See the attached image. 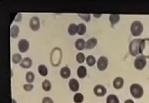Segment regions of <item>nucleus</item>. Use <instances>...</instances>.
Here are the masks:
<instances>
[{"instance_id":"1","label":"nucleus","mask_w":149,"mask_h":103,"mask_svg":"<svg viewBox=\"0 0 149 103\" xmlns=\"http://www.w3.org/2000/svg\"><path fill=\"white\" fill-rule=\"evenodd\" d=\"M131 95L135 99H140L144 94V90L141 86L138 84H133L130 87Z\"/></svg>"},{"instance_id":"2","label":"nucleus","mask_w":149,"mask_h":103,"mask_svg":"<svg viewBox=\"0 0 149 103\" xmlns=\"http://www.w3.org/2000/svg\"><path fill=\"white\" fill-rule=\"evenodd\" d=\"M139 53L145 58H149V39H142L139 49Z\"/></svg>"},{"instance_id":"3","label":"nucleus","mask_w":149,"mask_h":103,"mask_svg":"<svg viewBox=\"0 0 149 103\" xmlns=\"http://www.w3.org/2000/svg\"><path fill=\"white\" fill-rule=\"evenodd\" d=\"M141 39H135L132 40L129 46V51L130 53L132 56H136L139 53V46Z\"/></svg>"},{"instance_id":"4","label":"nucleus","mask_w":149,"mask_h":103,"mask_svg":"<svg viewBox=\"0 0 149 103\" xmlns=\"http://www.w3.org/2000/svg\"><path fill=\"white\" fill-rule=\"evenodd\" d=\"M143 30V26L142 24L139 21H134L131 24V32L134 36H139L142 33Z\"/></svg>"},{"instance_id":"5","label":"nucleus","mask_w":149,"mask_h":103,"mask_svg":"<svg viewBox=\"0 0 149 103\" xmlns=\"http://www.w3.org/2000/svg\"><path fill=\"white\" fill-rule=\"evenodd\" d=\"M61 57V51L59 48H55L53 50L51 54L52 64L54 66H57L60 63Z\"/></svg>"},{"instance_id":"6","label":"nucleus","mask_w":149,"mask_h":103,"mask_svg":"<svg viewBox=\"0 0 149 103\" xmlns=\"http://www.w3.org/2000/svg\"><path fill=\"white\" fill-rule=\"evenodd\" d=\"M146 58L142 55H139L136 58L134 61V67L137 69L141 70L145 68L146 64Z\"/></svg>"},{"instance_id":"7","label":"nucleus","mask_w":149,"mask_h":103,"mask_svg":"<svg viewBox=\"0 0 149 103\" xmlns=\"http://www.w3.org/2000/svg\"><path fill=\"white\" fill-rule=\"evenodd\" d=\"M108 64V59L106 57H100L97 62L98 68L100 71L105 70L107 68Z\"/></svg>"},{"instance_id":"8","label":"nucleus","mask_w":149,"mask_h":103,"mask_svg":"<svg viewBox=\"0 0 149 103\" xmlns=\"http://www.w3.org/2000/svg\"><path fill=\"white\" fill-rule=\"evenodd\" d=\"M93 92L97 96L102 97L106 94L107 90L104 86L101 85H97L93 89Z\"/></svg>"},{"instance_id":"9","label":"nucleus","mask_w":149,"mask_h":103,"mask_svg":"<svg viewBox=\"0 0 149 103\" xmlns=\"http://www.w3.org/2000/svg\"><path fill=\"white\" fill-rule=\"evenodd\" d=\"M29 26L32 30L37 31L40 27V21L37 17H33L31 19Z\"/></svg>"},{"instance_id":"10","label":"nucleus","mask_w":149,"mask_h":103,"mask_svg":"<svg viewBox=\"0 0 149 103\" xmlns=\"http://www.w3.org/2000/svg\"><path fill=\"white\" fill-rule=\"evenodd\" d=\"M19 50L21 53H24L28 50L29 47V43L25 39H21L19 41L18 44Z\"/></svg>"},{"instance_id":"11","label":"nucleus","mask_w":149,"mask_h":103,"mask_svg":"<svg viewBox=\"0 0 149 103\" xmlns=\"http://www.w3.org/2000/svg\"><path fill=\"white\" fill-rule=\"evenodd\" d=\"M68 85L70 89L74 92H76L79 90V84L76 79H71L69 80Z\"/></svg>"},{"instance_id":"12","label":"nucleus","mask_w":149,"mask_h":103,"mask_svg":"<svg viewBox=\"0 0 149 103\" xmlns=\"http://www.w3.org/2000/svg\"><path fill=\"white\" fill-rule=\"evenodd\" d=\"M124 85V80L122 78L118 77L113 82V86L116 89L119 90L122 88Z\"/></svg>"},{"instance_id":"13","label":"nucleus","mask_w":149,"mask_h":103,"mask_svg":"<svg viewBox=\"0 0 149 103\" xmlns=\"http://www.w3.org/2000/svg\"><path fill=\"white\" fill-rule=\"evenodd\" d=\"M60 75L63 79H68L71 75L70 70L67 66L63 67L60 70Z\"/></svg>"},{"instance_id":"14","label":"nucleus","mask_w":149,"mask_h":103,"mask_svg":"<svg viewBox=\"0 0 149 103\" xmlns=\"http://www.w3.org/2000/svg\"><path fill=\"white\" fill-rule=\"evenodd\" d=\"M32 65V61L29 57H26L24 59L20 64V66L24 68H30Z\"/></svg>"},{"instance_id":"15","label":"nucleus","mask_w":149,"mask_h":103,"mask_svg":"<svg viewBox=\"0 0 149 103\" xmlns=\"http://www.w3.org/2000/svg\"><path fill=\"white\" fill-rule=\"evenodd\" d=\"M78 76L80 79H83L86 76L87 74V70L86 67L84 66H80L77 71Z\"/></svg>"},{"instance_id":"16","label":"nucleus","mask_w":149,"mask_h":103,"mask_svg":"<svg viewBox=\"0 0 149 103\" xmlns=\"http://www.w3.org/2000/svg\"><path fill=\"white\" fill-rule=\"evenodd\" d=\"M97 43V40L95 38H92L88 40L86 44V47L87 49H92L94 48Z\"/></svg>"},{"instance_id":"17","label":"nucleus","mask_w":149,"mask_h":103,"mask_svg":"<svg viewBox=\"0 0 149 103\" xmlns=\"http://www.w3.org/2000/svg\"><path fill=\"white\" fill-rule=\"evenodd\" d=\"M76 48L78 50H82L86 47V43L83 39H79L77 40L75 43Z\"/></svg>"},{"instance_id":"18","label":"nucleus","mask_w":149,"mask_h":103,"mask_svg":"<svg viewBox=\"0 0 149 103\" xmlns=\"http://www.w3.org/2000/svg\"><path fill=\"white\" fill-rule=\"evenodd\" d=\"M106 103H120L118 97L114 94H110L106 98Z\"/></svg>"},{"instance_id":"19","label":"nucleus","mask_w":149,"mask_h":103,"mask_svg":"<svg viewBox=\"0 0 149 103\" xmlns=\"http://www.w3.org/2000/svg\"><path fill=\"white\" fill-rule=\"evenodd\" d=\"M19 31V29L17 26H13L10 29V36L13 38H16L18 36Z\"/></svg>"},{"instance_id":"20","label":"nucleus","mask_w":149,"mask_h":103,"mask_svg":"<svg viewBox=\"0 0 149 103\" xmlns=\"http://www.w3.org/2000/svg\"><path fill=\"white\" fill-rule=\"evenodd\" d=\"M39 73L42 76H46L48 74V68L44 65H40L38 67Z\"/></svg>"},{"instance_id":"21","label":"nucleus","mask_w":149,"mask_h":103,"mask_svg":"<svg viewBox=\"0 0 149 103\" xmlns=\"http://www.w3.org/2000/svg\"><path fill=\"white\" fill-rule=\"evenodd\" d=\"M78 26L74 24H71L70 25L68 28V32L70 35H75L77 32Z\"/></svg>"},{"instance_id":"22","label":"nucleus","mask_w":149,"mask_h":103,"mask_svg":"<svg viewBox=\"0 0 149 103\" xmlns=\"http://www.w3.org/2000/svg\"><path fill=\"white\" fill-rule=\"evenodd\" d=\"M84 97L81 93H77L74 97V101L75 103H81L83 102Z\"/></svg>"},{"instance_id":"23","label":"nucleus","mask_w":149,"mask_h":103,"mask_svg":"<svg viewBox=\"0 0 149 103\" xmlns=\"http://www.w3.org/2000/svg\"><path fill=\"white\" fill-rule=\"evenodd\" d=\"M52 85L49 80H45L42 83V88L45 91L48 92L51 89Z\"/></svg>"},{"instance_id":"24","label":"nucleus","mask_w":149,"mask_h":103,"mask_svg":"<svg viewBox=\"0 0 149 103\" xmlns=\"http://www.w3.org/2000/svg\"><path fill=\"white\" fill-rule=\"evenodd\" d=\"M120 16L118 15H110L109 20L112 25H113L119 22Z\"/></svg>"},{"instance_id":"25","label":"nucleus","mask_w":149,"mask_h":103,"mask_svg":"<svg viewBox=\"0 0 149 103\" xmlns=\"http://www.w3.org/2000/svg\"><path fill=\"white\" fill-rule=\"evenodd\" d=\"M86 25L83 23L80 24L78 26L77 33L79 35H82L86 33Z\"/></svg>"},{"instance_id":"26","label":"nucleus","mask_w":149,"mask_h":103,"mask_svg":"<svg viewBox=\"0 0 149 103\" xmlns=\"http://www.w3.org/2000/svg\"><path fill=\"white\" fill-rule=\"evenodd\" d=\"M26 81L29 83L33 82L35 79V75L32 72H28L26 75Z\"/></svg>"},{"instance_id":"27","label":"nucleus","mask_w":149,"mask_h":103,"mask_svg":"<svg viewBox=\"0 0 149 103\" xmlns=\"http://www.w3.org/2000/svg\"><path fill=\"white\" fill-rule=\"evenodd\" d=\"M86 62L88 66H93L95 64L96 60L94 57L93 55H90L87 57L86 59Z\"/></svg>"},{"instance_id":"28","label":"nucleus","mask_w":149,"mask_h":103,"mask_svg":"<svg viewBox=\"0 0 149 103\" xmlns=\"http://www.w3.org/2000/svg\"><path fill=\"white\" fill-rule=\"evenodd\" d=\"M22 59V57L20 54H15L12 56V61L15 64H18Z\"/></svg>"},{"instance_id":"29","label":"nucleus","mask_w":149,"mask_h":103,"mask_svg":"<svg viewBox=\"0 0 149 103\" xmlns=\"http://www.w3.org/2000/svg\"><path fill=\"white\" fill-rule=\"evenodd\" d=\"M76 60L79 63H82L84 62L85 60V56L83 53H78L76 56Z\"/></svg>"},{"instance_id":"30","label":"nucleus","mask_w":149,"mask_h":103,"mask_svg":"<svg viewBox=\"0 0 149 103\" xmlns=\"http://www.w3.org/2000/svg\"><path fill=\"white\" fill-rule=\"evenodd\" d=\"M79 16L86 22H89L91 19V15L89 14H79Z\"/></svg>"},{"instance_id":"31","label":"nucleus","mask_w":149,"mask_h":103,"mask_svg":"<svg viewBox=\"0 0 149 103\" xmlns=\"http://www.w3.org/2000/svg\"><path fill=\"white\" fill-rule=\"evenodd\" d=\"M34 86L31 84H25L24 85L23 88L26 91L29 92L33 88Z\"/></svg>"},{"instance_id":"32","label":"nucleus","mask_w":149,"mask_h":103,"mask_svg":"<svg viewBox=\"0 0 149 103\" xmlns=\"http://www.w3.org/2000/svg\"><path fill=\"white\" fill-rule=\"evenodd\" d=\"M42 103H54V102L51 98L48 97H46L42 99Z\"/></svg>"},{"instance_id":"33","label":"nucleus","mask_w":149,"mask_h":103,"mask_svg":"<svg viewBox=\"0 0 149 103\" xmlns=\"http://www.w3.org/2000/svg\"><path fill=\"white\" fill-rule=\"evenodd\" d=\"M124 103H134V102L131 99H127L125 101Z\"/></svg>"},{"instance_id":"34","label":"nucleus","mask_w":149,"mask_h":103,"mask_svg":"<svg viewBox=\"0 0 149 103\" xmlns=\"http://www.w3.org/2000/svg\"><path fill=\"white\" fill-rule=\"evenodd\" d=\"M12 103H17L16 100H15V99H12Z\"/></svg>"}]
</instances>
